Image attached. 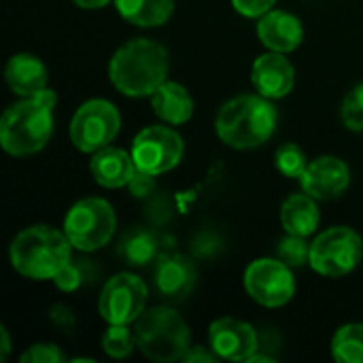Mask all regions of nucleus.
I'll use <instances>...</instances> for the list:
<instances>
[{
    "instance_id": "obj_1",
    "label": "nucleus",
    "mask_w": 363,
    "mask_h": 363,
    "mask_svg": "<svg viewBox=\"0 0 363 363\" xmlns=\"http://www.w3.org/2000/svg\"><path fill=\"white\" fill-rule=\"evenodd\" d=\"M57 96L53 89L26 96L11 104L0 117V145L9 155L28 157L43 151L53 134V108Z\"/></svg>"
},
{
    "instance_id": "obj_2",
    "label": "nucleus",
    "mask_w": 363,
    "mask_h": 363,
    "mask_svg": "<svg viewBox=\"0 0 363 363\" xmlns=\"http://www.w3.org/2000/svg\"><path fill=\"white\" fill-rule=\"evenodd\" d=\"M168 70L170 55L166 47L151 38L128 40L108 62L111 83L130 98L153 96V91L166 81Z\"/></svg>"
},
{
    "instance_id": "obj_3",
    "label": "nucleus",
    "mask_w": 363,
    "mask_h": 363,
    "mask_svg": "<svg viewBox=\"0 0 363 363\" xmlns=\"http://www.w3.org/2000/svg\"><path fill=\"white\" fill-rule=\"evenodd\" d=\"M277 108L268 98L262 94H245L228 100L219 108L215 117V132L228 147L247 151L268 143L277 130Z\"/></svg>"
},
{
    "instance_id": "obj_4",
    "label": "nucleus",
    "mask_w": 363,
    "mask_h": 363,
    "mask_svg": "<svg viewBox=\"0 0 363 363\" xmlns=\"http://www.w3.org/2000/svg\"><path fill=\"white\" fill-rule=\"evenodd\" d=\"M70 249L72 245L64 232L49 225H30L13 238L9 259L13 270L21 277L49 281L72 259Z\"/></svg>"
},
{
    "instance_id": "obj_5",
    "label": "nucleus",
    "mask_w": 363,
    "mask_h": 363,
    "mask_svg": "<svg viewBox=\"0 0 363 363\" xmlns=\"http://www.w3.org/2000/svg\"><path fill=\"white\" fill-rule=\"evenodd\" d=\"M136 342L151 362L170 363L185 357L191 349L187 321L170 306H151L136 319Z\"/></svg>"
},
{
    "instance_id": "obj_6",
    "label": "nucleus",
    "mask_w": 363,
    "mask_h": 363,
    "mask_svg": "<svg viewBox=\"0 0 363 363\" xmlns=\"http://www.w3.org/2000/svg\"><path fill=\"white\" fill-rule=\"evenodd\" d=\"M117 228L113 206L102 198H83L64 217V234L77 251L91 253L111 242Z\"/></svg>"
},
{
    "instance_id": "obj_7",
    "label": "nucleus",
    "mask_w": 363,
    "mask_h": 363,
    "mask_svg": "<svg viewBox=\"0 0 363 363\" xmlns=\"http://www.w3.org/2000/svg\"><path fill=\"white\" fill-rule=\"evenodd\" d=\"M363 255L362 236L347 225H336L325 230L311 245V268L330 279H340L351 274Z\"/></svg>"
},
{
    "instance_id": "obj_8",
    "label": "nucleus",
    "mask_w": 363,
    "mask_h": 363,
    "mask_svg": "<svg viewBox=\"0 0 363 363\" xmlns=\"http://www.w3.org/2000/svg\"><path fill=\"white\" fill-rule=\"evenodd\" d=\"M119 130H121L119 108L104 98H94L83 102L72 115L70 140L81 153H96L108 147V143H113Z\"/></svg>"
},
{
    "instance_id": "obj_9",
    "label": "nucleus",
    "mask_w": 363,
    "mask_h": 363,
    "mask_svg": "<svg viewBox=\"0 0 363 363\" xmlns=\"http://www.w3.org/2000/svg\"><path fill=\"white\" fill-rule=\"evenodd\" d=\"M147 298L149 289L140 277L132 272H119L111 277L102 287L98 298V313L108 325H130L136 323V319L145 313Z\"/></svg>"
},
{
    "instance_id": "obj_10",
    "label": "nucleus",
    "mask_w": 363,
    "mask_h": 363,
    "mask_svg": "<svg viewBox=\"0 0 363 363\" xmlns=\"http://www.w3.org/2000/svg\"><path fill=\"white\" fill-rule=\"evenodd\" d=\"M291 270L294 268L283 259L259 257L245 270V289L257 304L266 308H281L296 296V279Z\"/></svg>"
},
{
    "instance_id": "obj_11",
    "label": "nucleus",
    "mask_w": 363,
    "mask_h": 363,
    "mask_svg": "<svg viewBox=\"0 0 363 363\" xmlns=\"http://www.w3.org/2000/svg\"><path fill=\"white\" fill-rule=\"evenodd\" d=\"M185 145L179 132L168 125H149L140 130L132 143V157L138 170L164 174L179 166Z\"/></svg>"
},
{
    "instance_id": "obj_12",
    "label": "nucleus",
    "mask_w": 363,
    "mask_h": 363,
    "mask_svg": "<svg viewBox=\"0 0 363 363\" xmlns=\"http://www.w3.org/2000/svg\"><path fill=\"white\" fill-rule=\"evenodd\" d=\"M211 349L228 362H249L259 349V338L253 325L234 317H221L208 328Z\"/></svg>"
},
{
    "instance_id": "obj_13",
    "label": "nucleus",
    "mask_w": 363,
    "mask_h": 363,
    "mask_svg": "<svg viewBox=\"0 0 363 363\" xmlns=\"http://www.w3.org/2000/svg\"><path fill=\"white\" fill-rule=\"evenodd\" d=\"M351 183V170L345 160L336 155H323L308 162L304 174L300 177L302 191L315 200H336L340 198Z\"/></svg>"
},
{
    "instance_id": "obj_14",
    "label": "nucleus",
    "mask_w": 363,
    "mask_h": 363,
    "mask_svg": "<svg viewBox=\"0 0 363 363\" xmlns=\"http://www.w3.org/2000/svg\"><path fill=\"white\" fill-rule=\"evenodd\" d=\"M251 81L257 94H262L268 100H279V98H285L294 89L296 68L285 57V53L268 51L253 62Z\"/></svg>"
},
{
    "instance_id": "obj_15",
    "label": "nucleus",
    "mask_w": 363,
    "mask_h": 363,
    "mask_svg": "<svg viewBox=\"0 0 363 363\" xmlns=\"http://www.w3.org/2000/svg\"><path fill=\"white\" fill-rule=\"evenodd\" d=\"M196 277L198 274H196L194 262L181 253H168L155 262L153 283H155V291L164 300L174 302V300H183L185 296H189L196 285Z\"/></svg>"
},
{
    "instance_id": "obj_16",
    "label": "nucleus",
    "mask_w": 363,
    "mask_h": 363,
    "mask_svg": "<svg viewBox=\"0 0 363 363\" xmlns=\"http://www.w3.org/2000/svg\"><path fill=\"white\" fill-rule=\"evenodd\" d=\"M257 36L268 51L291 53L304 40L302 21L287 11H268L257 21Z\"/></svg>"
},
{
    "instance_id": "obj_17",
    "label": "nucleus",
    "mask_w": 363,
    "mask_h": 363,
    "mask_svg": "<svg viewBox=\"0 0 363 363\" xmlns=\"http://www.w3.org/2000/svg\"><path fill=\"white\" fill-rule=\"evenodd\" d=\"M89 170L100 187L117 189V187H125L138 168L134 164L132 153L117 147H104L94 153L89 162Z\"/></svg>"
},
{
    "instance_id": "obj_18",
    "label": "nucleus",
    "mask_w": 363,
    "mask_h": 363,
    "mask_svg": "<svg viewBox=\"0 0 363 363\" xmlns=\"http://www.w3.org/2000/svg\"><path fill=\"white\" fill-rule=\"evenodd\" d=\"M6 85L19 98L47 89V66L32 53H15L4 68Z\"/></svg>"
},
{
    "instance_id": "obj_19",
    "label": "nucleus",
    "mask_w": 363,
    "mask_h": 363,
    "mask_svg": "<svg viewBox=\"0 0 363 363\" xmlns=\"http://www.w3.org/2000/svg\"><path fill=\"white\" fill-rule=\"evenodd\" d=\"M155 115L168 125H181L194 115V98L189 89L177 81H164L151 96Z\"/></svg>"
},
{
    "instance_id": "obj_20",
    "label": "nucleus",
    "mask_w": 363,
    "mask_h": 363,
    "mask_svg": "<svg viewBox=\"0 0 363 363\" xmlns=\"http://www.w3.org/2000/svg\"><path fill=\"white\" fill-rule=\"evenodd\" d=\"M319 221H321V213L317 200L306 191L289 196L281 206V223L287 234L308 238L311 234L317 232Z\"/></svg>"
},
{
    "instance_id": "obj_21",
    "label": "nucleus",
    "mask_w": 363,
    "mask_h": 363,
    "mask_svg": "<svg viewBox=\"0 0 363 363\" xmlns=\"http://www.w3.org/2000/svg\"><path fill=\"white\" fill-rule=\"evenodd\" d=\"M119 15L138 28H157L164 26L172 11L174 0H113Z\"/></svg>"
},
{
    "instance_id": "obj_22",
    "label": "nucleus",
    "mask_w": 363,
    "mask_h": 363,
    "mask_svg": "<svg viewBox=\"0 0 363 363\" xmlns=\"http://www.w3.org/2000/svg\"><path fill=\"white\" fill-rule=\"evenodd\" d=\"M119 253L128 266H147L157 257V238L145 228H132L123 234Z\"/></svg>"
},
{
    "instance_id": "obj_23",
    "label": "nucleus",
    "mask_w": 363,
    "mask_h": 363,
    "mask_svg": "<svg viewBox=\"0 0 363 363\" xmlns=\"http://www.w3.org/2000/svg\"><path fill=\"white\" fill-rule=\"evenodd\" d=\"M332 357L338 363H363V323H347L336 330Z\"/></svg>"
},
{
    "instance_id": "obj_24",
    "label": "nucleus",
    "mask_w": 363,
    "mask_h": 363,
    "mask_svg": "<svg viewBox=\"0 0 363 363\" xmlns=\"http://www.w3.org/2000/svg\"><path fill=\"white\" fill-rule=\"evenodd\" d=\"M138 347L136 342V332H132L128 325L121 323H113L106 328L104 336H102V349L108 357L113 359H123L128 357L134 349Z\"/></svg>"
},
{
    "instance_id": "obj_25",
    "label": "nucleus",
    "mask_w": 363,
    "mask_h": 363,
    "mask_svg": "<svg viewBox=\"0 0 363 363\" xmlns=\"http://www.w3.org/2000/svg\"><path fill=\"white\" fill-rule=\"evenodd\" d=\"M274 164H277V170L287 179H300L308 166L304 149L296 143L281 145L274 153Z\"/></svg>"
},
{
    "instance_id": "obj_26",
    "label": "nucleus",
    "mask_w": 363,
    "mask_h": 363,
    "mask_svg": "<svg viewBox=\"0 0 363 363\" xmlns=\"http://www.w3.org/2000/svg\"><path fill=\"white\" fill-rule=\"evenodd\" d=\"M277 255L279 259H283L289 268H300L311 259V245L306 242L304 236H296V234H287L279 247H277Z\"/></svg>"
},
{
    "instance_id": "obj_27",
    "label": "nucleus",
    "mask_w": 363,
    "mask_h": 363,
    "mask_svg": "<svg viewBox=\"0 0 363 363\" xmlns=\"http://www.w3.org/2000/svg\"><path fill=\"white\" fill-rule=\"evenodd\" d=\"M340 117L351 132H363V83L355 85L347 94L340 106Z\"/></svg>"
},
{
    "instance_id": "obj_28",
    "label": "nucleus",
    "mask_w": 363,
    "mask_h": 363,
    "mask_svg": "<svg viewBox=\"0 0 363 363\" xmlns=\"http://www.w3.org/2000/svg\"><path fill=\"white\" fill-rule=\"evenodd\" d=\"M87 270H89V262H68L60 272H57V277L53 279V283H55V287L60 289V291H66V294H70V291H77L83 283H85V279H87Z\"/></svg>"
},
{
    "instance_id": "obj_29",
    "label": "nucleus",
    "mask_w": 363,
    "mask_h": 363,
    "mask_svg": "<svg viewBox=\"0 0 363 363\" xmlns=\"http://www.w3.org/2000/svg\"><path fill=\"white\" fill-rule=\"evenodd\" d=\"M19 359H21V363H62L68 357L60 347L49 345V342H38V345L28 347Z\"/></svg>"
},
{
    "instance_id": "obj_30",
    "label": "nucleus",
    "mask_w": 363,
    "mask_h": 363,
    "mask_svg": "<svg viewBox=\"0 0 363 363\" xmlns=\"http://www.w3.org/2000/svg\"><path fill=\"white\" fill-rule=\"evenodd\" d=\"M47 317H49L51 325H53L57 332L68 334V332L74 330V323H77L74 313H72L68 306H64V304H53V306L49 308V315H47Z\"/></svg>"
},
{
    "instance_id": "obj_31",
    "label": "nucleus",
    "mask_w": 363,
    "mask_h": 363,
    "mask_svg": "<svg viewBox=\"0 0 363 363\" xmlns=\"http://www.w3.org/2000/svg\"><path fill=\"white\" fill-rule=\"evenodd\" d=\"M128 189L134 198H147L153 194L155 189V174H149V172H143V170H136L134 177L130 179L128 183Z\"/></svg>"
},
{
    "instance_id": "obj_32",
    "label": "nucleus",
    "mask_w": 363,
    "mask_h": 363,
    "mask_svg": "<svg viewBox=\"0 0 363 363\" xmlns=\"http://www.w3.org/2000/svg\"><path fill=\"white\" fill-rule=\"evenodd\" d=\"M274 4L277 0H232V6L245 17H262L272 11Z\"/></svg>"
},
{
    "instance_id": "obj_33",
    "label": "nucleus",
    "mask_w": 363,
    "mask_h": 363,
    "mask_svg": "<svg viewBox=\"0 0 363 363\" xmlns=\"http://www.w3.org/2000/svg\"><path fill=\"white\" fill-rule=\"evenodd\" d=\"M221 357L211 349V351H206V349H202V347H191L187 353H185V357H183V362L185 363H215L219 362Z\"/></svg>"
},
{
    "instance_id": "obj_34",
    "label": "nucleus",
    "mask_w": 363,
    "mask_h": 363,
    "mask_svg": "<svg viewBox=\"0 0 363 363\" xmlns=\"http://www.w3.org/2000/svg\"><path fill=\"white\" fill-rule=\"evenodd\" d=\"M11 353V338H9V330L0 328V362H4Z\"/></svg>"
},
{
    "instance_id": "obj_35",
    "label": "nucleus",
    "mask_w": 363,
    "mask_h": 363,
    "mask_svg": "<svg viewBox=\"0 0 363 363\" xmlns=\"http://www.w3.org/2000/svg\"><path fill=\"white\" fill-rule=\"evenodd\" d=\"M79 9H85V11H96V9H104L111 0H72Z\"/></svg>"
},
{
    "instance_id": "obj_36",
    "label": "nucleus",
    "mask_w": 363,
    "mask_h": 363,
    "mask_svg": "<svg viewBox=\"0 0 363 363\" xmlns=\"http://www.w3.org/2000/svg\"><path fill=\"white\" fill-rule=\"evenodd\" d=\"M255 362H274V359H272V357H270V355H259V353H253V355H251V357H249V363H255Z\"/></svg>"
}]
</instances>
